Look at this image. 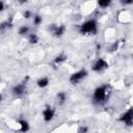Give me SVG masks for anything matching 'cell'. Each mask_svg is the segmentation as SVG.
Returning <instances> with one entry per match:
<instances>
[{
    "mask_svg": "<svg viewBox=\"0 0 133 133\" xmlns=\"http://www.w3.org/2000/svg\"><path fill=\"white\" fill-rule=\"evenodd\" d=\"M108 68V63L105 59L103 58H98L95 63L92 64V71L96 72V73H100V72H103L104 70H106Z\"/></svg>",
    "mask_w": 133,
    "mask_h": 133,
    "instance_id": "obj_5",
    "label": "cell"
},
{
    "mask_svg": "<svg viewBox=\"0 0 133 133\" xmlns=\"http://www.w3.org/2000/svg\"><path fill=\"white\" fill-rule=\"evenodd\" d=\"M56 98H57V102H58L60 105H62V104L66 101V95H65L63 91H59V92L57 94Z\"/></svg>",
    "mask_w": 133,
    "mask_h": 133,
    "instance_id": "obj_12",
    "label": "cell"
},
{
    "mask_svg": "<svg viewBox=\"0 0 133 133\" xmlns=\"http://www.w3.org/2000/svg\"><path fill=\"white\" fill-rule=\"evenodd\" d=\"M26 1H27V0H19V3H20V4H23V3H25Z\"/></svg>",
    "mask_w": 133,
    "mask_h": 133,
    "instance_id": "obj_20",
    "label": "cell"
},
{
    "mask_svg": "<svg viewBox=\"0 0 133 133\" xmlns=\"http://www.w3.org/2000/svg\"><path fill=\"white\" fill-rule=\"evenodd\" d=\"M18 124L20 125V131L27 132L29 130V124H28L27 121H25V119H19L18 121Z\"/></svg>",
    "mask_w": 133,
    "mask_h": 133,
    "instance_id": "obj_9",
    "label": "cell"
},
{
    "mask_svg": "<svg viewBox=\"0 0 133 133\" xmlns=\"http://www.w3.org/2000/svg\"><path fill=\"white\" fill-rule=\"evenodd\" d=\"M28 42L30 44H36L38 42V36L35 33H30L28 34Z\"/></svg>",
    "mask_w": 133,
    "mask_h": 133,
    "instance_id": "obj_14",
    "label": "cell"
},
{
    "mask_svg": "<svg viewBox=\"0 0 133 133\" xmlns=\"http://www.w3.org/2000/svg\"><path fill=\"white\" fill-rule=\"evenodd\" d=\"M50 31L52 32V34L56 37H60L64 34L65 32V26L64 25H52Z\"/></svg>",
    "mask_w": 133,
    "mask_h": 133,
    "instance_id": "obj_6",
    "label": "cell"
},
{
    "mask_svg": "<svg viewBox=\"0 0 133 133\" xmlns=\"http://www.w3.org/2000/svg\"><path fill=\"white\" fill-rule=\"evenodd\" d=\"M119 121L127 126H132L133 125V107H131L125 113H123L119 116Z\"/></svg>",
    "mask_w": 133,
    "mask_h": 133,
    "instance_id": "obj_4",
    "label": "cell"
},
{
    "mask_svg": "<svg viewBox=\"0 0 133 133\" xmlns=\"http://www.w3.org/2000/svg\"><path fill=\"white\" fill-rule=\"evenodd\" d=\"M0 10H1V11L4 10V2H3V1L0 2Z\"/></svg>",
    "mask_w": 133,
    "mask_h": 133,
    "instance_id": "obj_19",
    "label": "cell"
},
{
    "mask_svg": "<svg viewBox=\"0 0 133 133\" xmlns=\"http://www.w3.org/2000/svg\"><path fill=\"white\" fill-rule=\"evenodd\" d=\"M87 76V71L85 69H82V70H79L75 73H73L71 76H70V82L72 84H78L79 82H81L85 77Z\"/></svg>",
    "mask_w": 133,
    "mask_h": 133,
    "instance_id": "obj_3",
    "label": "cell"
},
{
    "mask_svg": "<svg viewBox=\"0 0 133 133\" xmlns=\"http://www.w3.org/2000/svg\"><path fill=\"white\" fill-rule=\"evenodd\" d=\"M54 115H55V111L52 107L50 106H47L44 110H43V118L45 122H51L53 118H54Z\"/></svg>",
    "mask_w": 133,
    "mask_h": 133,
    "instance_id": "obj_7",
    "label": "cell"
},
{
    "mask_svg": "<svg viewBox=\"0 0 133 133\" xmlns=\"http://www.w3.org/2000/svg\"><path fill=\"white\" fill-rule=\"evenodd\" d=\"M18 33H19L20 35H26V34H28V33H29V27L26 26V25L21 26V27L19 28Z\"/></svg>",
    "mask_w": 133,
    "mask_h": 133,
    "instance_id": "obj_13",
    "label": "cell"
},
{
    "mask_svg": "<svg viewBox=\"0 0 133 133\" xmlns=\"http://www.w3.org/2000/svg\"><path fill=\"white\" fill-rule=\"evenodd\" d=\"M65 60H66V55H64V54H60V55H58V56H56V57L54 58L53 63L57 65V64H60V63L64 62Z\"/></svg>",
    "mask_w": 133,
    "mask_h": 133,
    "instance_id": "obj_11",
    "label": "cell"
},
{
    "mask_svg": "<svg viewBox=\"0 0 133 133\" xmlns=\"http://www.w3.org/2000/svg\"><path fill=\"white\" fill-rule=\"evenodd\" d=\"M96 31H97V22L95 20H88L84 22L79 28V32L81 34H90Z\"/></svg>",
    "mask_w": 133,
    "mask_h": 133,
    "instance_id": "obj_2",
    "label": "cell"
},
{
    "mask_svg": "<svg viewBox=\"0 0 133 133\" xmlns=\"http://www.w3.org/2000/svg\"><path fill=\"white\" fill-rule=\"evenodd\" d=\"M112 0H98V4L101 6V7H107L110 5Z\"/></svg>",
    "mask_w": 133,
    "mask_h": 133,
    "instance_id": "obj_16",
    "label": "cell"
},
{
    "mask_svg": "<svg viewBox=\"0 0 133 133\" xmlns=\"http://www.w3.org/2000/svg\"><path fill=\"white\" fill-rule=\"evenodd\" d=\"M22 16H23L25 19H29L30 17H32V14H31V11H29V10H25V11H23Z\"/></svg>",
    "mask_w": 133,
    "mask_h": 133,
    "instance_id": "obj_17",
    "label": "cell"
},
{
    "mask_svg": "<svg viewBox=\"0 0 133 133\" xmlns=\"http://www.w3.org/2000/svg\"><path fill=\"white\" fill-rule=\"evenodd\" d=\"M25 90H26V87H25L24 84H17V85H15L12 87L11 92H12V95L15 97H20L25 92Z\"/></svg>",
    "mask_w": 133,
    "mask_h": 133,
    "instance_id": "obj_8",
    "label": "cell"
},
{
    "mask_svg": "<svg viewBox=\"0 0 133 133\" xmlns=\"http://www.w3.org/2000/svg\"><path fill=\"white\" fill-rule=\"evenodd\" d=\"M36 84H37V86H38L39 88H45V87L48 86V84H49V79H48L47 77H42V78H39V79L36 81Z\"/></svg>",
    "mask_w": 133,
    "mask_h": 133,
    "instance_id": "obj_10",
    "label": "cell"
},
{
    "mask_svg": "<svg viewBox=\"0 0 133 133\" xmlns=\"http://www.w3.org/2000/svg\"><path fill=\"white\" fill-rule=\"evenodd\" d=\"M107 97V85H100L94 90L92 100L97 104H102L105 102Z\"/></svg>",
    "mask_w": 133,
    "mask_h": 133,
    "instance_id": "obj_1",
    "label": "cell"
},
{
    "mask_svg": "<svg viewBox=\"0 0 133 133\" xmlns=\"http://www.w3.org/2000/svg\"><path fill=\"white\" fill-rule=\"evenodd\" d=\"M42 22H43V19H42V17H41L39 15L33 16V24H34L35 26H38L39 24H42Z\"/></svg>",
    "mask_w": 133,
    "mask_h": 133,
    "instance_id": "obj_15",
    "label": "cell"
},
{
    "mask_svg": "<svg viewBox=\"0 0 133 133\" xmlns=\"http://www.w3.org/2000/svg\"><path fill=\"white\" fill-rule=\"evenodd\" d=\"M121 3L123 5H130L133 4V0H121Z\"/></svg>",
    "mask_w": 133,
    "mask_h": 133,
    "instance_id": "obj_18",
    "label": "cell"
}]
</instances>
